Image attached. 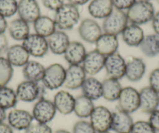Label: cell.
Returning <instances> with one entry per match:
<instances>
[{
    "label": "cell",
    "mask_w": 159,
    "mask_h": 133,
    "mask_svg": "<svg viewBox=\"0 0 159 133\" xmlns=\"http://www.w3.org/2000/svg\"><path fill=\"white\" fill-rule=\"evenodd\" d=\"M134 120L130 114L118 108L112 112L111 130L116 133H130L134 125Z\"/></svg>",
    "instance_id": "cell-17"
},
{
    "label": "cell",
    "mask_w": 159,
    "mask_h": 133,
    "mask_svg": "<svg viewBox=\"0 0 159 133\" xmlns=\"http://www.w3.org/2000/svg\"><path fill=\"white\" fill-rule=\"evenodd\" d=\"M0 133H13V129L8 124L2 122L0 123Z\"/></svg>",
    "instance_id": "cell-46"
},
{
    "label": "cell",
    "mask_w": 159,
    "mask_h": 133,
    "mask_svg": "<svg viewBox=\"0 0 159 133\" xmlns=\"http://www.w3.org/2000/svg\"><path fill=\"white\" fill-rule=\"evenodd\" d=\"M57 111L52 100L43 98L37 100L32 109V116L35 122L48 124L56 117Z\"/></svg>",
    "instance_id": "cell-6"
},
{
    "label": "cell",
    "mask_w": 159,
    "mask_h": 133,
    "mask_svg": "<svg viewBox=\"0 0 159 133\" xmlns=\"http://www.w3.org/2000/svg\"><path fill=\"white\" fill-rule=\"evenodd\" d=\"M148 122L155 130L156 132L159 133V109H157L150 114Z\"/></svg>",
    "instance_id": "cell-42"
},
{
    "label": "cell",
    "mask_w": 159,
    "mask_h": 133,
    "mask_svg": "<svg viewBox=\"0 0 159 133\" xmlns=\"http://www.w3.org/2000/svg\"><path fill=\"white\" fill-rule=\"evenodd\" d=\"M128 20L131 24L143 25L152 20L155 11L153 4L150 1L137 0L126 12Z\"/></svg>",
    "instance_id": "cell-1"
},
{
    "label": "cell",
    "mask_w": 159,
    "mask_h": 133,
    "mask_svg": "<svg viewBox=\"0 0 159 133\" xmlns=\"http://www.w3.org/2000/svg\"><path fill=\"white\" fill-rule=\"evenodd\" d=\"M24 133H53L52 129L48 124L40 123V122H33Z\"/></svg>",
    "instance_id": "cell-38"
},
{
    "label": "cell",
    "mask_w": 159,
    "mask_h": 133,
    "mask_svg": "<svg viewBox=\"0 0 159 133\" xmlns=\"http://www.w3.org/2000/svg\"><path fill=\"white\" fill-rule=\"evenodd\" d=\"M53 133H72V132H70V131H67V130L66 129H58L56 130V131H53Z\"/></svg>",
    "instance_id": "cell-49"
},
{
    "label": "cell",
    "mask_w": 159,
    "mask_h": 133,
    "mask_svg": "<svg viewBox=\"0 0 159 133\" xmlns=\"http://www.w3.org/2000/svg\"><path fill=\"white\" fill-rule=\"evenodd\" d=\"M151 23H152V28L154 33L159 36V12L155 13Z\"/></svg>",
    "instance_id": "cell-44"
},
{
    "label": "cell",
    "mask_w": 159,
    "mask_h": 133,
    "mask_svg": "<svg viewBox=\"0 0 159 133\" xmlns=\"http://www.w3.org/2000/svg\"><path fill=\"white\" fill-rule=\"evenodd\" d=\"M126 66V61L118 51L105 57L104 68L108 78L121 79L125 76Z\"/></svg>",
    "instance_id": "cell-10"
},
{
    "label": "cell",
    "mask_w": 159,
    "mask_h": 133,
    "mask_svg": "<svg viewBox=\"0 0 159 133\" xmlns=\"http://www.w3.org/2000/svg\"><path fill=\"white\" fill-rule=\"evenodd\" d=\"M48 49L55 55H63L70 41L69 36L62 30H56L47 38Z\"/></svg>",
    "instance_id": "cell-22"
},
{
    "label": "cell",
    "mask_w": 159,
    "mask_h": 133,
    "mask_svg": "<svg viewBox=\"0 0 159 133\" xmlns=\"http://www.w3.org/2000/svg\"><path fill=\"white\" fill-rule=\"evenodd\" d=\"M137 0H111L113 7L119 10H127Z\"/></svg>",
    "instance_id": "cell-40"
},
{
    "label": "cell",
    "mask_w": 159,
    "mask_h": 133,
    "mask_svg": "<svg viewBox=\"0 0 159 133\" xmlns=\"http://www.w3.org/2000/svg\"><path fill=\"white\" fill-rule=\"evenodd\" d=\"M149 86L159 94V68L153 69L149 75Z\"/></svg>",
    "instance_id": "cell-39"
},
{
    "label": "cell",
    "mask_w": 159,
    "mask_h": 133,
    "mask_svg": "<svg viewBox=\"0 0 159 133\" xmlns=\"http://www.w3.org/2000/svg\"><path fill=\"white\" fill-rule=\"evenodd\" d=\"M8 125L13 129L25 131L32 123L34 117L31 113L23 109H12L7 114Z\"/></svg>",
    "instance_id": "cell-11"
},
{
    "label": "cell",
    "mask_w": 159,
    "mask_h": 133,
    "mask_svg": "<svg viewBox=\"0 0 159 133\" xmlns=\"http://www.w3.org/2000/svg\"><path fill=\"white\" fill-rule=\"evenodd\" d=\"M45 88L41 82L23 81L18 84L16 93L18 100L26 103H31L43 98L45 94Z\"/></svg>",
    "instance_id": "cell-3"
},
{
    "label": "cell",
    "mask_w": 159,
    "mask_h": 133,
    "mask_svg": "<svg viewBox=\"0 0 159 133\" xmlns=\"http://www.w3.org/2000/svg\"><path fill=\"white\" fill-rule=\"evenodd\" d=\"M112 112L105 106L94 108L90 116V122L96 132L108 131L111 129Z\"/></svg>",
    "instance_id": "cell-8"
},
{
    "label": "cell",
    "mask_w": 159,
    "mask_h": 133,
    "mask_svg": "<svg viewBox=\"0 0 159 133\" xmlns=\"http://www.w3.org/2000/svg\"><path fill=\"white\" fill-rule=\"evenodd\" d=\"M87 74L81 65H70L66 69V77L63 86L68 90L81 88L87 78Z\"/></svg>",
    "instance_id": "cell-12"
},
{
    "label": "cell",
    "mask_w": 159,
    "mask_h": 133,
    "mask_svg": "<svg viewBox=\"0 0 159 133\" xmlns=\"http://www.w3.org/2000/svg\"><path fill=\"white\" fill-rule=\"evenodd\" d=\"M8 30L10 37L15 41H21L25 40L30 34V27L28 23L20 18L12 20L8 24Z\"/></svg>",
    "instance_id": "cell-29"
},
{
    "label": "cell",
    "mask_w": 159,
    "mask_h": 133,
    "mask_svg": "<svg viewBox=\"0 0 159 133\" xmlns=\"http://www.w3.org/2000/svg\"><path fill=\"white\" fill-rule=\"evenodd\" d=\"M9 47V41L7 39V37L5 33H1L0 34V56H2V55L6 54L8 50Z\"/></svg>",
    "instance_id": "cell-43"
},
{
    "label": "cell",
    "mask_w": 159,
    "mask_h": 133,
    "mask_svg": "<svg viewBox=\"0 0 159 133\" xmlns=\"http://www.w3.org/2000/svg\"><path fill=\"white\" fill-rule=\"evenodd\" d=\"M7 111H6L5 109L2 108L0 107V123H2L4 122V121L7 119Z\"/></svg>",
    "instance_id": "cell-48"
},
{
    "label": "cell",
    "mask_w": 159,
    "mask_h": 133,
    "mask_svg": "<svg viewBox=\"0 0 159 133\" xmlns=\"http://www.w3.org/2000/svg\"><path fill=\"white\" fill-rule=\"evenodd\" d=\"M140 109L146 114H151L158 109L159 94L151 87L145 86L140 91Z\"/></svg>",
    "instance_id": "cell-14"
},
{
    "label": "cell",
    "mask_w": 159,
    "mask_h": 133,
    "mask_svg": "<svg viewBox=\"0 0 159 133\" xmlns=\"http://www.w3.org/2000/svg\"><path fill=\"white\" fill-rule=\"evenodd\" d=\"M157 2H159V0H157Z\"/></svg>",
    "instance_id": "cell-52"
},
{
    "label": "cell",
    "mask_w": 159,
    "mask_h": 133,
    "mask_svg": "<svg viewBox=\"0 0 159 133\" xmlns=\"http://www.w3.org/2000/svg\"><path fill=\"white\" fill-rule=\"evenodd\" d=\"M146 73V64L140 58L131 57L126 61L125 76L130 82L140 81Z\"/></svg>",
    "instance_id": "cell-18"
},
{
    "label": "cell",
    "mask_w": 159,
    "mask_h": 133,
    "mask_svg": "<svg viewBox=\"0 0 159 133\" xmlns=\"http://www.w3.org/2000/svg\"><path fill=\"white\" fill-rule=\"evenodd\" d=\"M13 67L7 58L0 56V87L7 86L13 76Z\"/></svg>",
    "instance_id": "cell-34"
},
{
    "label": "cell",
    "mask_w": 159,
    "mask_h": 133,
    "mask_svg": "<svg viewBox=\"0 0 159 133\" xmlns=\"http://www.w3.org/2000/svg\"><path fill=\"white\" fill-rule=\"evenodd\" d=\"M130 133H157L148 121H137L134 122Z\"/></svg>",
    "instance_id": "cell-37"
},
{
    "label": "cell",
    "mask_w": 159,
    "mask_h": 133,
    "mask_svg": "<svg viewBox=\"0 0 159 133\" xmlns=\"http://www.w3.org/2000/svg\"><path fill=\"white\" fill-rule=\"evenodd\" d=\"M139 48L141 52L147 57H156L159 54V36L155 33L147 35L142 41Z\"/></svg>",
    "instance_id": "cell-32"
},
{
    "label": "cell",
    "mask_w": 159,
    "mask_h": 133,
    "mask_svg": "<svg viewBox=\"0 0 159 133\" xmlns=\"http://www.w3.org/2000/svg\"><path fill=\"white\" fill-rule=\"evenodd\" d=\"M66 69L59 63H54L45 68L42 83L50 91L62 86L65 82Z\"/></svg>",
    "instance_id": "cell-4"
},
{
    "label": "cell",
    "mask_w": 159,
    "mask_h": 133,
    "mask_svg": "<svg viewBox=\"0 0 159 133\" xmlns=\"http://www.w3.org/2000/svg\"><path fill=\"white\" fill-rule=\"evenodd\" d=\"M95 106L92 100L88 98L84 95L78 96L75 98V105L73 112L80 118L90 117Z\"/></svg>",
    "instance_id": "cell-31"
},
{
    "label": "cell",
    "mask_w": 159,
    "mask_h": 133,
    "mask_svg": "<svg viewBox=\"0 0 159 133\" xmlns=\"http://www.w3.org/2000/svg\"><path fill=\"white\" fill-rule=\"evenodd\" d=\"M18 2L16 0H0V15L10 18L17 13Z\"/></svg>",
    "instance_id": "cell-35"
},
{
    "label": "cell",
    "mask_w": 159,
    "mask_h": 133,
    "mask_svg": "<svg viewBox=\"0 0 159 133\" xmlns=\"http://www.w3.org/2000/svg\"><path fill=\"white\" fill-rule=\"evenodd\" d=\"M128 18L126 13L123 10H113L111 14L104 19L102 29L105 33L118 36L122 33L128 25Z\"/></svg>",
    "instance_id": "cell-5"
},
{
    "label": "cell",
    "mask_w": 159,
    "mask_h": 133,
    "mask_svg": "<svg viewBox=\"0 0 159 133\" xmlns=\"http://www.w3.org/2000/svg\"><path fill=\"white\" fill-rule=\"evenodd\" d=\"M53 103L56 111L63 115H67L73 112L75 105V97L70 93L66 91H60L56 93L53 98Z\"/></svg>",
    "instance_id": "cell-20"
},
{
    "label": "cell",
    "mask_w": 159,
    "mask_h": 133,
    "mask_svg": "<svg viewBox=\"0 0 159 133\" xmlns=\"http://www.w3.org/2000/svg\"><path fill=\"white\" fill-rule=\"evenodd\" d=\"M17 13L20 19L29 24L34 23L41 16V10L37 0H20Z\"/></svg>",
    "instance_id": "cell-16"
},
{
    "label": "cell",
    "mask_w": 159,
    "mask_h": 133,
    "mask_svg": "<svg viewBox=\"0 0 159 133\" xmlns=\"http://www.w3.org/2000/svg\"><path fill=\"white\" fill-rule=\"evenodd\" d=\"M144 33L141 27L137 24H128L122 32V38L126 45L139 47L144 38Z\"/></svg>",
    "instance_id": "cell-25"
},
{
    "label": "cell",
    "mask_w": 159,
    "mask_h": 133,
    "mask_svg": "<svg viewBox=\"0 0 159 133\" xmlns=\"http://www.w3.org/2000/svg\"><path fill=\"white\" fill-rule=\"evenodd\" d=\"M22 45L29 55L34 58H43L49 50L47 38L37 33H30L23 41Z\"/></svg>",
    "instance_id": "cell-9"
},
{
    "label": "cell",
    "mask_w": 159,
    "mask_h": 133,
    "mask_svg": "<svg viewBox=\"0 0 159 133\" xmlns=\"http://www.w3.org/2000/svg\"><path fill=\"white\" fill-rule=\"evenodd\" d=\"M146 1H150V2H151V0H146Z\"/></svg>",
    "instance_id": "cell-51"
},
{
    "label": "cell",
    "mask_w": 159,
    "mask_h": 133,
    "mask_svg": "<svg viewBox=\"0 0 159 133\" xmlns=\"http://www.w3.org/2000/svg\"><path fill=\"white\" fill-rule=\"evenodd\" d=\"M97 133H111V132H109V131H103V132H97Z\"/></svg>",
    "instance_id": "cell-50"
},
{
    "label": "cell",
    "mask_w": 159,
    "mask_h": 133,
    "mask_svg": "<svg viewBox=\"0 0 159 133\" xmlns=\"http://www.w3.org/2000/svg\"><path fill=\"white\" fill-rule=\"evenodd\" d=\"M118 108L128 114H132L140 109V94L132 86L123 88L118 99Z\"/></svg>",
    "instance_id": "cell-7"
},
{
    "label": "cell",
    "mask_w": 159,
    "mask_h": 133,
    "mask_svg": "<svg viewBox=\"0 0 159 133\" xmlns=\"http://www.w3.org/2000/svg\"><path fill=\"white\" fill-rule=\"evenodd\" d=\"M34 24V30L35 33L48 38L56 31V25L54 20L47 16H40Z\"/></svg>",
    "instance_id": "cell-28"
},
{
    "label": "cell",
    "mask_w": 159,
    "mask_h": 133,
    "mask_svg": "<svg viewBox=\"0 0 159 133\" xmlns=\"http://www.w3.org/2000/svg\"><path fill=\"white\" fill-rule=\"evenodd\" d=\"M45 68L37 61L30 60L23 67V76L25 80L41 82L43 79Z\"/></svg>",
    "instance_id": "cell-27"
},
{
    "label": "cell",
    "mask_w": 159,
    "mask_h": 133,
    "mask_svg": "<svg viewBox=\"0 0 159 133\" xmlns=\"http://www.w3.org/2000/svg\"><path fill=\"white\" fill-rule=\"evenodd\" d=\"M67 1H68V3L78 7V6L84 5L87 2H89L90 0H67Z\"/></svg>",
    "instance_id": "cell-47"
},
{
    "label": "cell",
    "mask_w": 159,
    "mask_h": 133,
    "mask_svg": "<svg viewBox=\"0 0 159 133\" xmlns=\"http://www.w3.org/2000/svg\"><path fill=\"white\" fill-rule=\"evenodd\" d=\"M72 133H97L91 122L86 120H80L74 124Z\"/></svg>",
    "instance_id": "cell-36"
},
{
    "label": "cell",
    "mask_w": 159,
    "mask_h": 133,
    "mask_svg": "<svg viewBox=\"0 0 159 133\" xmlns=\"http://www.w3.org/2000/svg\"><path fill=\"white\" fill-rule=\"evenodd\" d=\"M86 48L79 41H72L63 54L64 59L69 65H81L87 55Z\"/></svg>",
    "instance_id": "cell-21"
},
{
    "label": "cell",
    "mask_w": 159,
    "mask_h": 133,
    "mask_svg": "<svg viewBox=\"0 0 159 133\" xmlns=\"http://www.w3.org/2000/svg\"><path fill=\"white\" fill-rule=\"evenodd\" d=\"M81 91L83 95L92 100L93 101L103 97L102 82H100L98 79L93 76L86 78L81 86Z\"/></svg>",
    "instance_id": "cell-26"
},
{
    "label": "cell",
    "mask_w": 159,
    "mask_h": 133,
    "mask_svg": "<svg viewBox=\"0 0 159 133\" xmlns=\"http://www.w3.org/2000/svg\"><path fill=\"white\" fill-rule=\"evenodd\" d=\"M7 59L13 67H24L30 61V55L22 44L12 45L7 50Z\"/></svg>",
    "instance_id": "cell-23"
},
{
    "label": "cell",
    "mask_w": 159,
    "mask_h": 133,
    "mask_svg": "<svg viewBox=\"0 0 159 133\" xmlns=\"http://www.w3.org/2000/svg\"><path fill=\"white\" fill-rule=\"evenodd\" d=\"M119 45V39L117 36L104 33L95 42V50L106 57L117 52Z\"/></svg>",
    "instance_id": "cell-19"
},
{
    "label": "cell",
    "mask_w": 159,
    "mask_h": 133,
    "mask_svg": "<svg viewBox=\"0 0 159 133\" xmlns=\"http://www.w3.org/2000/svg\"><path fill=\"white\" fill-rule=\"evenodd\" d=\"M105 56L102 55L97 50L87 53L81 65L87 75L93 76L100 73L105 66Z\"/></svg>",
    "instance_id": "cell-15"
},
{
    "label": "cell",
    "mask_w": 159,
    "mask_h": 133,
    "mask_svg": "<svg viewBox=\"0 0 159 133\" xmlns=\"http://www.w3.org/2000/svg\"><path fill=\"white\" fill-rule=\"evenodd\" d=\"M80 14L78 7L70 3H65L55 12L54 21L60 30L73 29L79 23Z\"/></svg>",
    "instance_id": "cell-2"
},
{
    "label": "cell",
    "mask_w": 159,
    "mask_h": 133,
    "mask_svg": "<svg viewBox=\"0 0 159 133\" xmlns=\"http://www.w3.org/2000/svg\"><path fill=\"white\" fill-rule=\"evenodd\" d=\"M103 87V97L108 101H116L123 90L121 83L118 79L107 78L102 82Z\"/></svg>",
    "instance_id": "cell-30"
},
{
    "label": "cell",
    "mask_w": 159,
    "mask_h": 133,
    "mask_svg": "<svg viewBox=\"0 0 159 133\" xmlns=\"http://www.w3.org/2000/svg\"><path fill=\"white\" fill-rule=\"evenodd\" d=\"M111 0H92L88 7V13L95 19H105L114 10Z\"/></svg>",
    "instance_id": "cell-24"
},
{
    "label": "cell",
    "mask_w": 159,
    "mask_h": 133,
    "mask_svg": "<svg viewBox=\"0 0 159 133\" xmlns=\"http://www.w3.org/2000/svg\"><path fill=\"white\" fill-rule=\"evenodd\" d=\"M78 33L82 40L90 44H95L97 40L102 34V30L94 20L87 18L80 24Z\"/></svg>",
    "instance_id": "cell-13"
},
{
    "label": "cell",
    "mask_w": 159,
    "mask_h": 133,
    "mask_svg": "<svg viewBox=\"0 0 159 133\" xmlns=\"http://www.w3.org/2000/svg\"><path fill=\"white\" fill-rule=\"evenodd\" d=\"M44 7L52 11H57L64 5V0H42Z\"/></svg>",
    "instance_id": "cell-41"
},
{
    "label": "cell",
    "mask_w": 159,
    "mask_h": 133,
    "mask_svg": "<svg viewBox=\"0 0 159 133\" xmlns=\"http://www.w3.org/2000/svg\"><path fill=\"white\" fill-rule=\"evenodd\" d=\"M17 96L16 91L7 86L0 87V107L6 111L13 109L17 104Z\"/></svg>",
    "instance_id": "cell-33"
},
{
    "label": "cell",
    "mask_w": 159,
    "mask_h": 133,
    "mask_svg": "<svg viewBox=\"0 0 159 133\" xmlns=\"http://www.w3.org/2000/svg\"><path fill=\"white\" fill-rule=\"evenodd\" d=\"M7 28H8V24L7 20L2 15H0V34L5 33Z\"/></svg>",
    "instance_id": "cell-45"
}]
</instances>
